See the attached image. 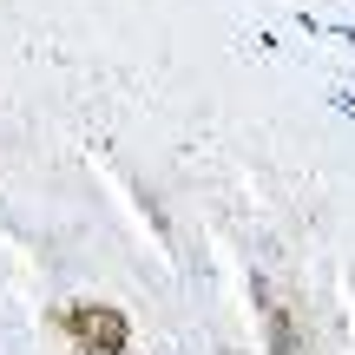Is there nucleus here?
<instances>
[{"mask_svg":"<svg viewBox=\"0 0 355 355\" xmlns=\"http://www.w3.org/2000/svg\"><path fill=\"white\" fill-rule=\"evenodd\" d=\"M66 329L79 336V349L86 355H125V316H119V309H105V303H86V309H73V316H66Z\"/></svg>","mask_w":355,"mask_h":355,"instance_id":"nucleus-1","label":"nucleus"}]
</instances>
